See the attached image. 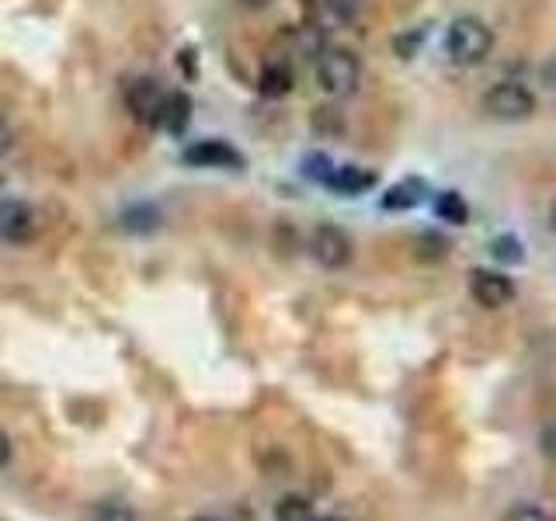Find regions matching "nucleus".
<instances>
[{"label": "nucleus", "instance_id": "obj_1", "mask_svg": "<svg viewBox=\"0 0 556 521\" xmlns=\"http://www.w3.org/2000/svg\"><path fill=\"white\" fill-rule=\"evenodd\" d=\"M494 49V32H490L487 21L463 14L449 25L445 32V53L456 66H480Z\"/></svg>", "mask_w": 556, "mask_h": 521}, {"label": "nucleus", "instance_id": "obj_2", "mask_svg": "<svg viewBox=\"0 0 556 521\" xmlns=\"http://www.w3.org/2000/svg\"><path fill=\"white\" fill-rule=\"evenodd\" d=\"M358 80H362V66L351 49H324L317 60V87L327 98H348L358 91Z\"/></svg>", "mask_w": 556, "mask_h": 521}, {"label": "nucleus", "instance_id": "obj_3", "mask_svg": "<svg viewBox=\"0 0 556 521\" xmlns=\"http://www.w3.org/2000/svg\"><path fill=\"white\" fill-rule=\"evenodd\" d=\"M480 105L497 122H525L536 115V94L518 80H497L484 91Z\"/></svg>", "mask_w": 556, "mask_h": 521}, {"label": "nucleus", "instance_id": "obj_4", "mask_svg": "<svg viewBox=\"0 0 556 521\" xmlns=\"http://www.w3.org/2000/svg\"><path fill=\"white\" fill-rule=\"evenodd\" d=\"M42 223L35 205H28L25 198H0V240L4 244H32L39 237Z\"/></svg>", "mask_w": 556, "mask_h": 521}, {"label": "nucleus", "instance_id": "obj_5", "mask_svg": "<svg viewBox=\"0 0 556 521\" xmlns=\"http://www.w3.org/2000/svg\"><path fill=\"white\" fill-rule=\"evenodd\" d=\"M470 296L477 299L484 310H504L515 303L518 289L501 268H473L470 271Z\"/></svg>", "mask_w": 556, "mask_h": 521}, {"label": "nucleus", "instance_id": "obj_6", "mask_svg": "<svg viewBox=\"0 0 556 521\" xmlns=\"http://www.w3.org/2000/svg\"><path fill=\"white\" fill-rule=\"evenodd\" d=\"M310 254L317 264H324V268L338 271L345 268L351 261V254H355V244H351V237L341 226L334 223H320L317 230L310 233Z\"/></svg>", "mask_w": 556, "mask_h": 521}, {"label": "nucleus", "instance_id": "obj_7", "mask_svg": "<svg viewBox=\"0 0 556 521\" xmlns=\"http://www.w3.org/2000/svg\"><path fill=\"white\" fill-rule=\"evenodd\" d=\"M164 101H167V91L160 87V80H153V77H136L133 84L126 87L129 112H133V119L143 122V126H160Z\"/></svg>", "mask_w": 556, "mask_h": 521}, {"label": "nucleus", "instance_id": "obj_8", "mask_svg": "<svg viewBox=\"0 0 556 521\" xmlns=\"http://www.w3.org/2000/svg\"><path fill=\"white\" fill-rule=\"evenodd\" d=\"M185 164L219 167V171H240V167H244V157H240V150H233L230 143H223V139H202V143H195L185 150Z\"/></svg>", "mask_w": 556, "mask_h": 521}, {"label": "nucleus", "instance_id": "obj_9", "mask_svg": "<svg viewBox=\"0 0 556 521\" xmlns=\"http://www.w3.org/2000/svg\"><path fill=\"white\" fill-rule=\"evenodd\" d=\"M324 185L331 188V192L351 198V195L369 192V188L376 185V174L365 171V167H355V164H341V167H331V174H327Z\"/></svg>", "mask_w": 556, "mask_h": 521}, {"label": "nucleus", "instance_id": "obj_10", "mask_svg": "<svg viewBox=\"0 0 556 521\" xmlns=\"http://www.w3.org/2000/svg\"><path fill=\"white\" fill-rule=\"evenodd\" d=\"M188 122H192V98L185 91H167L164 112H160V129H167L171 136H185Z\"/></svg>", "mask_w": 556, "mask_h": 521}, {"label": "nucleus", "instance_id": "obj_11", "mask_svg": "<svg viewBox=\"0 0 556 521\" xmlns=\"http://www.w3.org/2000/svg\"><path fill=\"white\" fill-rule=\"evenodd\" d=\"M424 195H428V185H424L421 178H404L383 195V209H390V212L417 209V205L424 202Z\"/></svg>", "mask_w": 556, "mask_h": 521}, {"label": "nucleus", "instance_id": "obj_12", "mask_svg": "<svg viewBox=\"0 0 556 521\" xmlns=\"http://www.w3.org/2000/svg\"><path fill=\"white\" fill-rule=\"evenodd\" d=\"M258 91L265 94V98H285V94L292 91V70L289 63H268L265 70H261V80H258Z\"/></svg>", "mask_w": 556, "mask_h": 521}, {"label": "nucleus", "instance_id": "obj_13", "mask_svg": "<svg viewBox=\"0 0 556 521\" xmlns=\"http://www.w3.org/2000/svg\"><path fill=\"white\" fill-rule=\"evenodd\" d=\"M435 216L442 219V223L463 226L466 219H470V205H466V198L459 192H442L435 198Z\"/></svg>", "mask_w": 556, "mask_h": 521}, {"label": "nucleus", "instance_id": "obj_14", "mask_svg": "<svg viewBox=\"0 0 556 521\" xmlns=\"http://www.w3.org/2000/svg\"><path fill=\"white\" fill-rule=\"evenodd\" d=\"M275 521H317V511L306 497L289 494L275 504Z\"/></svg>", "mask_w": 556, "mask_h": 521}, {"label": "nucleus", "instance_id": "obj_15", "mask_svg": "<svg viewBox=\"0 0 556 521\" xmlns=\"http://www.w3.org/2000/svg\"><path fill=\"white\" fill-rule=\"evenodd\" d=\"M490 254H494L501 264H522V240L515 237V233H501V237L490 240Z\"/></svg>", "mask_w": 556, "mask_h": 521}, {"label": "nucleus", "instance_id": "obj_16", "mask_svg": "<svg viewBox=\"0 0 556 521\" xmlns=\"http://www.w3.org/2000/svg\"><path fill=\"white\" fill-rule=\"evenodd\" d=\"M122 219H126V230H133V233H150L160 226V216L150 209V205H136V209H129Z\"/></svg>", "mask_w": 556, "mask_h": 521}, {"label": "nucleus", "instance_id": "obj_17", "mask_svg": "<svg viewBox=\"0 0 556 521\" xmlns=\"http://www.w3.org/2000/svg\"><path fill=\"white\" fill-rule=\"evenodd\" d=\"M320 7H324L334 21H351L362 11V0H320Z\"/></svg>", "mask_w": 556, "mask_h": 521}, {"label": "nucleus", "instance_id": "obj_18", "mask_svg": "<svg viewBox=\"0 0 556 521\" xmlns=\"http://www.w3.org/2000/svg\"><path fill=\"white\" fill-rule=\"evenodd\" d=\"M331 160L327 157H306V174H310L313 181H320V185H324L327 181V174H331Z\"/></svg>", "mask_w": 556, "mask_h": 521}, {"label": "nucleus", "instance_id": "obj_19", "mask_svg": "<svg viewBox=\"0 0 556 521\" xmlns=\"http://www.w3.org/2000/svg\"><path fill=\"white\" fill-rule=\"evenodd\" d=\"M504 521H550V515L539 508H532V504H518V508H511V515Z\"/></svg>", "mask_w": 556, "mask_h": 521}, {"label": "nucleus", "instance_id": "obj_20", "mask_svg": "<svg viewBox=\"0 0 556 521\" xmlns=\"http://www.w3.org/2000/svg\"><path fill=\"white\" fill-rule=\"evenodd\" d=\"M539 449H543V456L556 466V421L543 428V435H539Z\"/></svg>", "mask_w": 556, "mask_h": 521}, {"label": "nucleus", "instance_id": "obj_21", "mask_svg": "<svg viewBox=\"0 0 556 521\" xmlns=\"http://www.w3.org/2000/svg\"><path fill=\"white\" fill-rule=\"evenodd\" d=\"M98 521H136V515L129 508H119V504H112V508L101 511Z\"/></svg>", "mask_w": 556, "mask_h": 521}, {"label": "nucleus", "instance_id": "obj_22", "mask_svg": "<svg viewBox=\"0 0 556 521\" xmlns=\"http://www.w3.org/2000/svg\"><path fill=\"white\" fill-rule=\"evenodd\" d=\"M11 146H14V132H11V126H7L4 119H0V157H7V153H11Z\"/></svg>", "mask_w": 556, "mask_h": 521}, {"label": "nucleus", "instance_id": "obj_23", "mask_svg": "<svg viewBox=\"0 0 556 521\" xmlns=\"http://www.w3.org/2000/svg\"><path fill=\"white\" fill-rule=\"evenodd\" d=\"M7 462H11V438L0 431V469H4Z\"/></svg>", "mask_w": 556, "mask_h": 521}, {"label": "nucleus", "instance_id": "obj_24", "mask_svg": "<svg viewBox=\"0 0 556 521\" xmlns=\"http://www.w3.org/2000/svg\"><path fill=\"white\" fill-rule=\"evenodd\" d=\"M543 77H546V84H550V87H553V91H556V60H553V63H546Z\"/></svg>", "mask_w": 556, "mask_h": 521}, {"label": "nucleus", "instance_id": "obj_25", "mask_svg": "<svg viewBox=\"0 0 556 521\" xmlns=\"http://www.w3.org/2000/svg\"><path fill=\"white\" fill-rule=\"evenodd\" d=\"M244 7H251V11H261V7H268V4H275V0H240Z\"/></svg>", "mask_w": 556, "mask_h": 521}, {"label": "nucleus", "instance_id": "obj_26", "mask_svg": "<svg viewBox=\"0 0 556 521\" xmlns=\"http://www.w3.org/2000/svg\"><path fill=\"white\" fill-rule=\"evenodd\" d=\"M550 230L556 233V202L550 205Z\"/></svg>", "mask_w": 556, "mask_h": 521}, {"label": "nucleus", "instance_id": "obj_27", "mask_svg": "<svg viewBox=\"0 0 556 521\" xmlns=\"http://www.w3.org/2000/svg\"><path fill=\"white\" fill-rule=\"evenodd\" d=\"M192 521H223V518H212V515H199V518H192Z\"/></svg>", "mask_w": 556, "mask_h": 521}, {"label": "nucleus", "instance_id": "obj_28", "mask_svg": "<svg viewBox=\"0 0 556 521\" xmlns=\"http://www.w3.org/2000/svg\"><path fill=\"white\" fill-rule=\"evenodd\" d=\"M317 521H345V518H317Z\"/></svg>", "mask_w": 556, "mask_h": 521}]
</instances>
